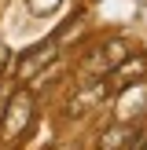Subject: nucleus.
<instances>
[{"label":"nucleus","mask_w":147,"mask_h":150,"mask_svg":"<svg viewBox=\"0 0 147 150\" xmlns=\"http://www.w3.org/2000/svg\"><path fill=\"white\" fill-rule=\"evenodd\" d=\"M107 99V84L103 81H92V84H85L77 95L70 99V117H85L92 106H99V103Z\"/></svg>","instance_id":"obj_1"},{"label":"nucleus","mask_w":147,"mask_h":150,"mask_svg":"<svg viewBox=\"0 0 147 150\" xmlns=\"http://www.w3.org/2000/svg\"><path fill=\"white\" fill-rule=\"evenodd\" d=\"M114 77H118V84H136L140 77H147V55H136V59L125 55L114 66Z\"/></svg>","instance_id":"obj_2"},{"label":"nucleus","mask_w":147,"mask_h":150,"mask_svg":"<svg viewBox=\"0 0 147 150\" xmlns=\"http://www.w3.org/2000/svg\"><path fill=\"white\" fill-rule=\"evenodd\" d=\"M51 59H55V48H51V44H44V48H33L26 59H22V66H19V77H22V81L37 77V70H44V62H51Z\"/></svg>","instance_id":"obj_3"},{"label":"nucleus","mask_w":147,"mask_h":150,"mask_svg":"<svg viewBox=\"0 0 147 150\" xmlns=\"http://www.w3.org/2000/svg\"><path fill=\"white\" fill-rule=\"evenodd\" d=\"M129 139H136V128H132L129 121H121L118 128L103 132V139H99V150H125V146H132Z\"/></svg>","instance_id":"obj_4"},{"label":"nucleus","mask_w":147,"mask_h":150,"mask_svg":"<svg viewBox=\"0 0 147 150\" xmlns=\"http://www.w3.org/2000/svg\"><path fill=\"white\" fill-rule=\"evenodd\" d=\"M7 110H11V117H7V132H11L15 125L22 128V125L29 121V95H26V92H19V95L11 99V106H7Z\"/></svg>","instance_id":"obj_5"},{"label":"nucleus","mask_w":147,"mask_h":150,"mask_svg":"<svg viewBox=\"0 0 147 150\" xmlns=\"http://www.w3.org/2000/svg\"><path fill=\"white\" fill-rule=\"evenodd\" d=\"M99 55H103V59H107V66H110V70H114V66H118V62H121V59H125V55H129V48H125V44H121V40H110V44H107V48H99Z\"/></svg>","instance_id":"obj_6"},{"label":"nucleus","mask_w":147,"mask_h":150,"mask_svg":"<svg viewBox=\"0 0 147 150\" xmlns=\"http://www.w3.org/2000/svg\"><path fill=\"white\" fill-rule=\"evenodd\" d=\"M136 150H147V139H143V143H140V146H136Z\"/></svg>","instance_id":"obj_7"}]
</instances>
